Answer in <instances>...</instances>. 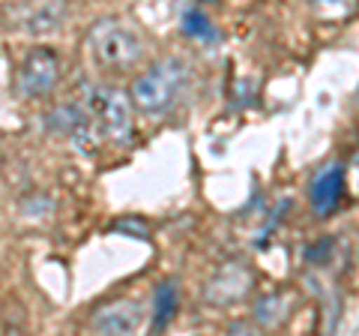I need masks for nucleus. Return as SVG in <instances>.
<instances>
[{"label": "nucleus", "instance_id": "f257e3e1", "mask_svg": "<svg viewBox=\"0 0 359 336\" xmlns=\"http://www.w3.org/2000/svg\"><path fill=\"white\" fill-rule=\"evenodd\" d=\"M189 82V66L180 58H165L153 63L141 78H135L132 84V103L141 115L159 117L177 103L180 91Z\"/></svg>", "mask_w": 359, "mask_h": 336}, {"label": "nucleus", "instance_id": "f03ea898", "mask_svg": "<svg viewBox=\"0 0 359 336\" xmlns=\"http://www.w3.org/2000/svg\"><path fill=\"white\" fill-rule=\"evenodd\" d=\"M90 54L108 72H126L144 54V39L138 30L123 25L120 18H99L87 33Z\"/></svg>", "mask_w": 359, "mask_h": 336}, {"label": "nucleus", "instance_id": "7ed1b4c3", "mask_svg": "<svg viewBox=\"0 0 359 336\" xmlns=\"http://www.w3.org/2000/svg\"><path fill=\"white\" fill-rule=\"evenodd\" d=\"M81 108L87 111L99 132L114 141V144H129L135 136V120H132V99L120 91V87H105V84H90L84 91Z\"/></svg>", "mask_w": 359, "mask_h": 336}, {"label": "nucleus", "instance_id": "20e7f679", "mask_svg": "<svg viewBox=\"0 0 359 336\" xmlns=\"http://www.w3.org/2000/svg\"><path fill=\"white\" fill-rule=\"evenodd\" d=\"M57 78H60V54L48 46H39L27 54L18 70V93L27 99L48 96L54 84H57Z\"/></svg>", "mask_w": 359, "mask_h": 336}, {"label": "nucleus", "instance_id": "39448f33", "mask_svg": "<svg viewBox=\"0 0 359 336\" xmlns=\"http://www.w3.org/2000/svg\"><path fill=\"white\" fill-rule=\"evenodd\" d=\"M252 283H255V276H252L249 267L243 261H231L210 276V283L204 288V300L207 304H216V306L240 304V300L252 291Z\"/></svg>", "mask_w": 359, "mask_h": 336}, {"label": "nucleus", "instance_id": "423d86ee", "mask_svg": "<svg viewBox=\"0 0 359 336\" xmlns=\"http://www.w3.org/2000/svg\"><path fill=\"white\" fill-rule=\"evenodd\" d=\"M309 198L318 217H332L344 201V165L330 162L327 168H320L309 186Z\"/></svg>", "mask_w": 359, "mask_h": 336}, {"label": "nucleus", "instance_id": "0eeeda50", "mask_svg": "<svg viewBox=\"0 0 359 336\" xmlns=\"http://www.w3.org/2000/svg\"><path fill=\"white\" fill-rule=\"evenodd\" d=\"M144 324V309L138 300H114V304H105L93 312L90 318V328L99 333H135Z\"/></svg>", "mask_w": 359, "mask_h": 336}, {"label": "nucleus", "instance_id": "6e6552de", "mask_svg": "<svg viewBox=\"0 0 359 336\" xmlns=\"http://www.w3.org/2000/svg\"><path fill=\"white\" fill-rule=\"evenodd\" d=\"M63 18H66L63 0H42L36 6H27L25 18H21V27L27 33H51L63 25Z\"/></svg>", "mask_w": 359, "mask_h": 336}, {"label": "nucleus", "instance_id": "1a4fd4ad", "mask_svg": "<svg viewBox=\"0 0 359 336\" xmlns=\"http://www.w3.org/2000/svg\"><path fill=\"white\" fill-rule=\"evenodd\" d=\"M177 309H180V291L174 279H168L153 295V330H165L177 318Z\"/></svg>", "mask_w": 359, "mask_h": 336}, {"label": "nucleus", "instance_id": "9d476101", "mask_svg": "<svg viewBox=\"0 0 359 336\" xmlns=\"http://www.w3.org/2000/svg\"><path fill=\"white\" fill-rule=\"evenodd\" d=\"M290 306H294V297L290 295H266L255 304V321L261 324V328H278V324H285L287 316H290Z\"/></svg>", "mask_w": 359, "mask_h": 336}, {"label": "nucleus", "instance_id": "9b49d317", "mask_svg": "<svg viewBox=\"0 0 359 336\" xmlns=\"http://www.w3.org/2000/svg\"><path fill=\"white\" fill-rule=\"evenodd\" d=\"M84 120H87V111L81 108V103H66V105H57L48 115V127L54 132H63V136H72Z\"/></svg>", "mask_w": 359, "mask_h": 336}, {"label": "nucleus", "instance_id": "f8f14e48", "mask_svg": "<svg viewBox=\"0 0 359 336\" xmlns=\"http://www.w3.org/2000/svg\"><path fill=\"white\" fill-rule=\"evenodd\" d=\"M180 30L186 33L189 39H198V42H216L219 39V30L212 27V21L201 13V9H189L180 21Z\"/></svg>", "mask_w": 359, "mask_h": 336}, {"label": "nucleus", "instance_id": "ddd939ff", "mask_svg": "<svg viewBox=\"0 0 359 336\" xmlns=\"http://www.w3.org/2000/svg\"><path fill=\"white\" fill-rule=\"evenodd\" d=\"M114 228L117 231H129V234L135 231L138 238H147V222H141V219H120Z\"/></svg>", "mask_w": 359, "mask_h": 336}, {"label": "nucleus", "instance_id": "4468645a", "mask_svg": "<svg viewBox=\"0 0 359 336\" xmlns=\"http://www.w3.org/2000/svg\"><path fill=\"white\" fill-rule=\"evenodd\" d=\"M314 6H320L323 13H332V9H347L351 6V0H311Z\"/></svg>", "mask_w": 359, "mask_h": 336}]
</instances>
